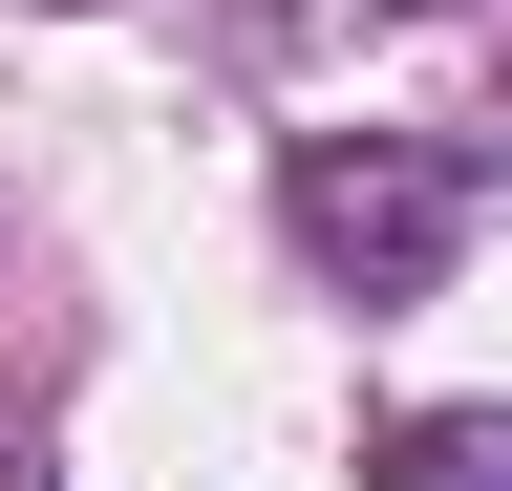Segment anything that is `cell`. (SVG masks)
Masks as SVG:
<instances>
[{
	"label": "cell",
	"instance_id": "7a4b0ae2",
	"mask_svg": "<svg viewBox=\"0 0 512 491\" xmlns=\"http://www.w3.org/2000/svg\"><path fill=\"white\" fill-rule=\"evenodd\" d=\"M384 491H512V406H427V427H384Z\"/></svg>",
	"mask_w": 512,
	"mask_h": 491
},
{
	"label": "cell",
	"instance_id": "6da1fadb",
	"mask_svg": "<svg viewBox=\"0 0 512 491\" xmlns=\"http://www.w3.org/2000/svg\"><path fill=\"white\" fill-rule=\"evenodd\" d=\"M448 235H470V171H448V150H299V257H320V278L427 299Z\"/></svg>",
	"mask_w": 512,
	"mask_h": 491
}]
</instances>
